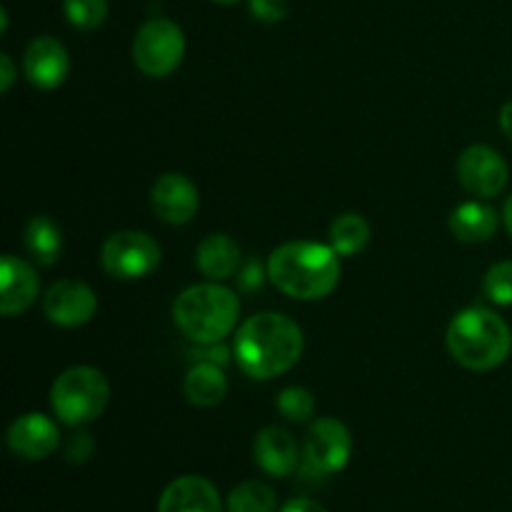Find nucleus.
Listing matches in <instances>:
<instances>
[{"label":"nucleus","instance_id":"nucleus-1","mask_svg":"<svg viewBox=\"0 0 512 512\" xmlns=\"http://www.w3.org/2000/svg\"><path fill=\"white\" fill-rule=\"evenodd\" d=\"M303 345V330L288 315L258 313L240 325L235 358L248 378L273 380L295 368Z\"/></svg>","mask_w":512,"mask_h":512},{"label":"nucleus","instance_id":"nucleus-2","mask_svg":"<svg viewBox=\"0 0 512 512\" xmlns=\"http://www.w3.org/2000/svg\"><path fill=\"white\" fill-rule=\"evenodd\" d=\"M268 278L288 298L323 300L340 283V255L313 240L283 243L270 253Z\"/></svg>","mask_w":512,"mask_h":512},{"label":"nucleus","instance_id":"nucleus-3","mask_svg":"<svg viewBox=\"0 0 512 512\" xmlns=\"http://www.w3.org/2000/svg\"><path fill=\"white\" fill-rule=\"evenodd\" d=\"M445 343L455 363L475 373H485L508 360L512 333L510 325L493 310L468 308L450 320Z\"/></svg>","mask_w":512,"mask_h":512},{"label":"nucleus","instance_id":"nucleus-4","mask_svg":"<svg viewBox=\"0 0 512 512\" xmlns=\"http://www.w3.org/2000/svg\"><path fill=\"white\" fill-rule=\"evenodd\" d=\"M240 315V300L225 285L198 283L185 288L173 303L175 328L198 345H215L233 333Z\"/></svg>","mask_w":512,"mask_h":512},{"label":"nucleus","instance_id":"nucleus-5","mask_svg":"<svg viewBox=\"0 0 512 512\" xmlns=\"http://www.w3.org/2000/svg\"><path fill=\"white\" fill-rule=\"evenodd\" d=\"M110 403L108 378L98 368L75 365L60 373L50 388V405L60 423L78 428L93 423L105 413Z\"/></svg>","mask_w":512,"mask_h":512},{"label":"nucleus","instance_id":"nucleus-6","mask_svg":"<svg viewBox=\"0 0 512 512\" xmlns=\"http://www.w3.org/2000/svg\"><path fill=\"white\" fill-rule=\"evenodd\" d=\"M185 58V35L178 23L153 18L143 23L133 40V63L148 78H165L175 73Z\"/></svg>","mask_w":512,"mask_h":512},{"label":"nucleus","instance_id":"nucleus-7","mask_svg":"<svg viewBox=\"0 0 512 512\" xmlns=\"http://www.w3.org/2000/svg\"><path fill=\"white\" fill-rule=\"evenodd\" d=\"M163 260V250L140 230H120L113 233L103 243L100 250V263L110 278L118 280H138L148 278Z\"/></svg>","mask_w":512,"mask_h":512},{"label":"nucleus","instance_id":"nucleus-8","mask_svg":"<svg viewBox=\"0 0 512 512\" xmlns=\"http://www.w3.org/2000/svg\"><path fill=\"white\" fill-rule=\"evenodd\" d=\"M353 455V435L348 425L335 418H320L308 428L303 440V470L310 475L340 473Z\"/></svg>","mask_w":512,"mask_h":512},{"label":"nucleus","instance_id":"nucleus-9","mask_svg":"<svg viewBox=\"0 0 512 512\" xmlns=\"http://www.w3.org/2000/svg\"><path fill=\"white\" fill-rule=\"evenodd\" d=\"M458 180L470 195L495 198L510 180V168L503 155L490 145H470L458 158Z\"/></svg>","mask_w":512,"mask_h":512},{"label":"nucleus","instance_id":"nucleus-10","mask_svg":"<svg viewBox=\"0 0 512 512\" xmlns=\"http://www.w3.org/2000/svg\"><path fill=\"white\" fill-rule=\"evenodd\" d=\"M98 310L93 288L83 280H58L43 295L45 318L60 328H80Z\"/></svg>","mask_w":512,"mask_h":512},{"label":"nucleus","instance_id":"nucleus-11","mask_svg":"<svg viewBox=\"0 0 512 512\" xmlns=\"http://www.w3.org/2000/svg\"><path fill=\"white\" fill-rule=\"evenodd\" d=\"M153 213L168 225H185L195 218L200 208V195L193 180L180 173L160 175L150 190Z\"/></svg>","mask_w":512,"mask_h":512},{"label":"nucleus","instance_id":"nucleus-12","mask_svg":"<svg viewBox=\"0 0 512 512\" xmlns=\"http://www.w3.org/2000/svg\"><path fill=\"white\" fill-rule=\"evenodd\" d=\"M70 70V58L65 45L53 35H38L30 40L23 55V73L35 88L53 90L65 83Z\"/></svg>","mask_w":512,"mask_h":512},{"label":"nucleus","instance_id":"nucleus-13","mask_svg":"<svg viewBox=\"0 0 512 512\" xmlns=\"http://www.w3.org/2000/svg\"><path fill=\"white\" fill-rule=\"evenodd\" d=\"M40 278L33 265L15 255L0 260V313L5 318L25 313L38 300Z\"/></svg>","mask_w":512,"mask_h":512},{"label":"nucleus","instance_id":"nucleus-14","mask_svg":"<svg viewBox=\"0 0 512 512\" xmlns=\"http://www.w3.org/2000/svg\"><path fill=\"white\" fill-rule=\"evenodd\" d=\"M58 425L40 413H25L8 428V448L23 460H45L58 450Z\"/></svg>","mask_w":512,"mask_h":512},{"label":"nucleus","instance_id":"nucleus-15","mask_svg":"<svg viewBox=\"0 0 512 512\" xmlns=\"http://www.w3.org/2000/svg\"><path fill=\"white\" fill-rule=\"evenodd\" d=\"M255 463L260 470H265L273 478H288L298 470L300 465V448L288 430L278 425H268L258 433L253 443Z\"/></svg>","mask_w":512,"mask_h":512},{"label":"nucleus","instance_id":"nucleus-16","mask_svg":"<svg viewBox=\"0 0 512 512\" xmlns=\"http://www.w3.org/2000/svg\"><path fill=\"white\" fill-rule=\"evenodd\" d=\"M158 512H223V500L210 480L183 475L163 490Z\"/></svg>","mask_w":512,"mask_h":512},{"label":"nucleus","instance_id":"nucleus-17","mask_svg":"<svg viewBox=\"0 0 512 512\" xmlns=\"http://www.w3.org/2000/svg\"><path fill=\"white\" fill-rule=\"evenodd\" d=\"M450 233L460 240V243H485L498 233L500 215L493 205L483 203V200H470V203L458 205L450 213Z\"/></svg>","mask_w":512,"mask_h":512},{"label":"nucleus","instance_id":"nucleus-18","mask_svg":"<svg viewBox=\"0 0 512 512\" xmlns=\"http://www.w3.org/2000/svg\"><path fill=\"white\" fill-rule=\"evenodd\" d=\"M195 263L205 278L220 283V280H228L238 273L240 265H243V253L230 235L213 233L198 245Z\"/></svg>","mask_w":512,"mask_h":512},{"label":"nucleus","instance_id":"nucleus-19","mask_svg":"<svg viewBox=\"0 0 512 512\" xmlns=\"http://www.w3.org/2000/svg\"><path fill=\"white\" fill-rule=\"evenodd\" d=\"M183 395L195 408H215L228 395V378L218 363H195L183 380Z\"/></svg>","mask_w":512,"mask_h":512},{"label":"nucleus","instance_id":"nucleus-20","mask_svg":"<svg viewBox=\"0 0 512 512\" xmlns=\"http://www.w3.org/2000/svg\"><path fill=\"white\" fill-rule=\"evenodd\" d=\"M23 243L30 258L38 265H43V268H50V265L58 263L60 253H63V233H60V225L53 218H48V215H35V218L28 220Z\"/></svg>","mask_w":512,"mask_h":512},{"label":"nucleus","instance_id":"nucleus-21","mask_svg":"<svg viewBox=\"0 0 512 512\" xmlns=\"http://www.w3.org/2000/svg\"><path fill=\"white\" fill-rule=\"evenodd\" d=\"M370 243V225L363 215L358 213H345L338 215L330 225V245H333L335 253L340 258H350V255H358L360 250H365V245Z\"/></svg>","mask_w":512,"mask_h":512},{"label":"nucleus","instance_id":"nucleus-22","mask_svg":"<svg viewBox=\"0 0 512 512\" xmlns=\"http://www.w3.org/2000/svg\"><path fill=\"white\" fill-rule=\"evenodd\" d=\"M225 508L228 512H275L278 495L270 485L260 483V480H245L230 490Z\"/></svg>","mask_w":512,"mask_h":512},{"label":"nucleus","instance_id":"nucleus-23","mask_svg":"<svg viewBox=\"0 0 512 512\" xmlns=\"http://www.w3.org/2000/svg\"><path fill=\"white\" fill-rule=\"evenodd\" d=\"M65 18L78 30H95L105 23L108 0H63Z\"/></svg>","mask_w":512,"mask_h":512},{"label":"nucleus","instance_id":"nucleus-24","mask_svg":"<svg viewBox=\"0 0 512 512\" xmlns=\"http://www.w3.org/2000/svg\"><path fill=\"white\" fill-rule=\"evenodd\" d=\"M278 410L283 413L285 420L290 423H308L315 413V398L308 388H300V385H293V388H285L283 393L278 395Z\"/></svg>","mask_w":512,"mask_h":512},{"label":"nucleus","instance_id":"nucleus-25","mask_svg":"<svg viewBox=\"0 0 512 512\" xmlns=\"http://www.w3.org/2000/svg\"><path fill=\"white\" fill-rule=\"evenodd\" d=\"M483 293L490 303L495 305H512V260L495 263L493 268L485 273Z\"/></svg>","mask_w":512,"mask_h":512},{"label":"nucleus","instance_id":"nucleus-26","mask_svg":"<svg viewBox=\"0 0 512 512\" xmlns=\"http://www.w3.org/2000/svg\"><path fill=\"white\" fill-rule=\"evenodd\" d=\"M250 13L260 23H280L288 15V0H250Z\"/></svg>","mask_w":512,"mask_h":512},{"label":"nucleus","instance_id":"nucleus-27","mask_svg":"<svg viewBox=\"0 0 512 512\" xmlns=\"http://www.w3.org/2000/svg\"><path fill=\"white\" fill-rule=\"evenodd\" d=\"M93 448H95V443L88 433H75L73 438L65 443V458H68L70 463L80 465V463H85L90 455H93Z\"/></svg>","mask_w":512,"mask_h":512},{"label":"nucleus","instance_id":"nucleus-28","mask_svg":"<svg viewBox=\"0 0 512 512\" xmlns=\"http://www.w3.org/2000/svg\"><path fill=\"white\" fill-rule=\"evenodd\" d=\"M13 80H15V65L10 60L8 53H0V90L8 93L13 88Z\"/></svg>","mask_w":512,"mask_h":512},{"label":"nucleus","instance_id":"nucleus-29","mask_svg":"<svg viewBox=\"0 0 512 512\" xmlns=\"http://www.w3.org/2000/svg\"><path fill=\"white\" fill-rule=\"evenodd\" d=\"M280 512H328V510H325L320 503H315V500L298 498V500H290L288 505H283V510Z\"/></svg>","mask_w":512,"mask_h":512},{"label":"nucleus","instance_id":"nucleus-30","mask_svg":"<svg viewBox=\"0 0 512 512\" xmlns=\"http://www.w3.org/2000/svg\"><path fill=\"white\" fill-rule=\"evenodd\" d=\"M500 128H503V133L508 135V140L512 143V100L503 105V110H500Z\"/></svg>","mask_w":512,"mask_h":512},{"label":"nucleus","instance_id":"nucleus-31","mask_svg":"<svg viewBox=\"0 0 512 512\" xmlns=\"http://www.w3.org/2000/svg\"><path fill=\"white\" fill-rule=\"evenodd\" d=\"M503 223H505V228H508V233H510V238H512V195L508 200H505V208H503Z\"/></svg>","mask_w":512,"mask_h":512},{"label":"nucleus","instance_id":"nucleus-32","mask_svg":"<svg viewBox=\"0 0 512 512\" xmlns=\"http://www.w3.org/2000/svg\"><path fill=\"white\" fill-rule=\"evenodd\" d=\"M213 3H220V5H233V3H240V0H213Z\"/></svg>","mask_w":512,"mask_h":512}]
</instances>
